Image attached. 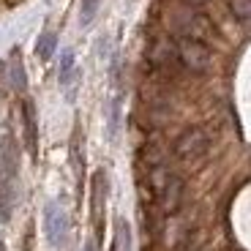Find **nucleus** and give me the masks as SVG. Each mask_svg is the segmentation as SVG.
I'll use <instances>...</instances> for the list:
<instances>
[{
	"label": "nucleus",
	"mask_w": 251,
	"mask_h": 251,
	"mask_svg": "<svg viewBox=\"0 0 251 251\" xmlns=\"http://www.w3.org/2000/svg\"><path fill=\"white\" fill-rule=\"evenodd\" d=\"M19 197V145L11 128L0 137V221L8 224Z\"/></svg>",
	"instance_id": "obj_1"
},
{
	"label": "nucleus",
	"mask_w": 251,
	"mask_h": 251,
	"mask_svg": "<svg viewBox=\"0 0 251 251\" xmlns=\"http://www.w3.org/2000/svg\"><path fill=\"white\" fill-rule=\"evenodd\" d=\"M109 200V177L107 170H96L90 177V219L96 226V243H101V229H104V210Z\"/></svg>",
	"instance_id": "obj_2"
},
{
	"label": "nucleus",
	"mask_w": 251,
	"mask_h": 251,
	"mask_svg": "<svg viewBox=\"0 0 251 251\" xmlns=\"http://www.w3.org/2000/svg\"><path fill=\"white\" fill-rule=\"evenodd\" d=\"M44 235L52 249H63L69 240V213L60 207V202H47L44 207Z\"/></svg>",
	"instance_id": "obj_3"
},
{
	"label": "nucleus",
	"mask_w": 251,
	"mask_h": 251,
	"mask_svg": "<svg viewBox=\"0 0 251 251\" xmlns=\"http://www.w3.org/2000/svg\"><path fill=\"white\" fill-rule=\"evenodd\" d=\"M207 145H210V139H207V134L202 131V128H186V131L175 139L172 153H175V158H180V161H197V158H202L207 153Z\"/></svg>",
	"instance_id": "obj_4"
},
{
	"label": "nucleus",
	"mask_w": 251,
	"mask_h": 251,
	"mask_svg": "<svg viewBox=\"0 0 251 251\" xmlns=\"http://www.w3.org/2000/svg\"><path fill=\"white\" fill-rule=\"evenodd\" d=\"M175 52H177V60H180L188 71H205L207 66H210V50H207L202 41L180 36L175 41Z\"/></svg>",
	"instance_id": "obj_5"
},
{
	"label": "nucleus",
	"mask_w": 251,
	"mask_h": 251,
	"mask_svg": "<svg viewBox=\"0 0 251 251\" xmlns=\"http://www.w3.org/2000/svg\"><path fill=\"white\" fill-rule=\"evenodd\" d=\"M57 82H60V90L66 93V99L74 101L76 99V88H79V69H76V57L71 50L63 52L60 57V71H57Z\"/></svg>",
	"instance_id": "obj_6"
},
{
	"label": "nucleus",
	"mask_w": 251,
	"mask_h": 251,
	"mask_svg": "<svg viewBox=\"0 0 251 251\" xmlns=\"http://www.w3.org/2000/svg\"><path fill=\"white\" fill-rule=\"evenodd\" d=\"M22 123H25V148L30 158H38V115H36V101L25 99L22 101Z\"/></svg>",
	"instance_id": "obj_7"
},
{
	"label": "nucleus",
	"mask_w": 251,
	"mask_h": 251,
	"mask_svg": "<svg viewBox=\"0 0 251 251\" xmlns=\"http://www.w3.org/2000/svg\"><path fill=\"white\" fill-rule=\"evenodd\" d=\"M158 194H161V210L167 216L177 213V207H180V202H183V180L177 175H170Z\"/></svg>",
	"instance_id": "obj_8"
},
{
	"label": "nucleus",
	"mask_w": 251,
	"mask_h": 251,
	"mask_svg": "<svg viewBox=\"0 0 251 251\" xmlns=\"http://www.w3.org/2000/svg\"><path fill=\"white\" fill-rule=\"evenodd\" d=\"M6 69H8V82H11L14 93L25 96L27 93V74H25V63H22L19 50H11V57H8Z\"/></svg>",
	"instance_id": "obj_9"
},
{
	"label": "nucleus",
	"mask_w": 251,
	"mask_h": 251,
	"mask_svg": "<svg viewBox=\"0 0 251 251\" xmlns=\"http://www.w3.org/2000/svg\"><path fill=\"white\" fill-rule=\"evenodd\" d=\"M120 107H123L120 96H112L109 99V107H107V134L112 142L118 139V131H120Z\"/></svg>",
	"instance_id": "obj_10"
},
{
	"label": "nucleus",
	"mask_w": 251,
	"mask_h": 251,
	"mask_svg": "<svg viewBox=\"0 0 251 251\" xmlns=\"http://www.w3.org/2000/svg\"><path fill=\"white\" fill-rule=\"evenodd\" d=\"M55 47H57V36L52 30H44L38 36V44H36V55L38 60H50L55 55Z\"/></svg>",
	"instance_id": "obj_11"
},
{
	"label": "nucleus",
	"mask_w": 251,
	"mask_h": 251,
	"mask_svg": "<svg viewBox=\"0 0 251 251\" xmlns=\"http://www.w3.org/2000/svg\"><path fill=\"white\" fill-rule=\"evenodd\" d=\"M99 6H101V0H82L79 3V22L82 25H90V22H93Z\"/></svg>",
	"instance_id": "obj_12"
},
{
	"label": "nucleus",
	"mask_w": 251,
	"mask_h": 251,
	"mask_svg": "<svg viewBox=\"0 0 251 251\" xmlns=\"http://www.w3.org/2000/svg\"><path fill=\"white\" fill-rule=\"evenodd\" d=\"M229 8L240 22H251V0H229Z\"/></svg>",
	"instance_id": "obj_13"
},
{
	"label": "nucleus",
	"mask_w": 251,
	"mask_h": 251,
	"mask_svg": "<svg viewBox=\"0 0 251 251\" xmlns=\"http://www.w3.org/2000/svg\"><path fill=\"white\" fill-rule=\"evenodd\" d=\"M85 251H99V243H96V240H88V243H85Z\"/></svg>",
	"instance_id": "obj_14"
},
{
	"label": "nucleus",
	"mask_w": 251,
	"mask_h": 251,
	"mask_svg": "<svg viewBox=\"0 0 251 251\" xmlns=\"http://www.w3.org/2000/svg\"><path fill=\"white\" fill-rule=\"evenodd\" d=\"M0 251H6V246H3V243H0Z\"/></svg>",
	"instance_id": "obj_15"
},
{
	"label": "nucleus",
	"mask_w": 251,
	"mask_h": 251,
	"mask_svg": "<svg viewBox=\"0 0 251 251\" xmlns=\"http://www.w3.org/2000/svg\"><path fill=\"white\" fill-rule=\"evenodd\" d=\"M194 3H205V0H194Z\"/></svg>",
	"instance_id": "obj_16"
}]
</instances>
